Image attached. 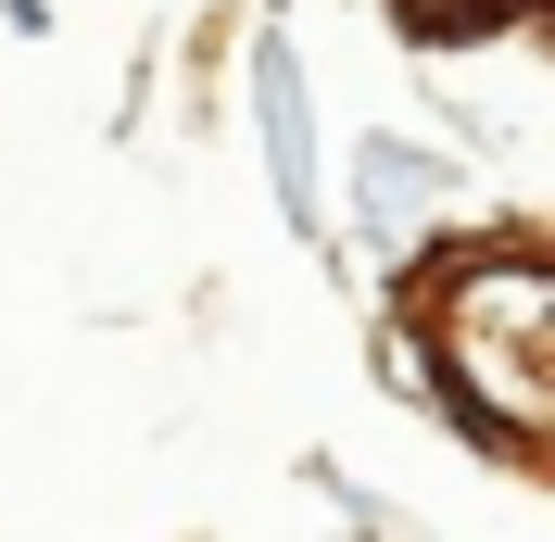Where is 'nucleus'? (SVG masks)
Wrapping results in <instances>:
<instances>
[{"mask_svg":"<svg viewBox=\"0 0 555 542\" xmlns=\"http://www.w3.org/2000/svg\"><path fill=\"white\" fill-rule=\"evenodd\" d=\"M429 353L454 366V391L518 441H555V253H454L429 266Z\"/></svg>","mask_w":555,"mask_h":542,"instance_id":"f257e3e1","label":"nucleus"},{"mask_svg":"<svg viewBox=\"0 0 555 542\" xmlns=\"http://www.w3.org/2000/svg\"><path fill=\"white\" fill-rule=\"evenodd\" d=\"M505 13H555V0H404V26H429V38H480Z\"/></svg>","mask_w":555,"mask_h":542,"instance_id":"f03ea898","label":"nucleus"}]
</instances>
